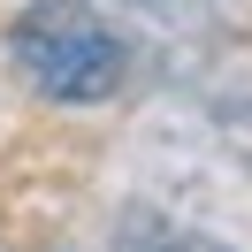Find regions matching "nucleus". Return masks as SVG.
I'll use <instances>...</instances> for the list:
<instances>
[{
  "label": "nucleus",
  "instance_id": "1",
  "mask_svg": "<svg viewBox=\"0 0 252 252\" xmlns=\"http://www.w3.org/2000/svg\"><path fill=\"white\" fill-rule=\"evenodd\" d=\"M8 62H16V77L31 92L84 107V99H107L123 84L130 54L107 31L99 8H84V0H31L16 16V31H8Z\"/></svg>",
  "mask_w": 252,
  "mask_h": 252
}]
</instances>
